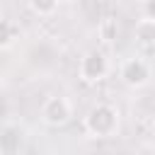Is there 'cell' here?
I'll use <instances>...</instances> for the list:
<instances>
[{"label": "cell", "mask_w": 155, "mask_h": 155, "mask_svg": "<svg viewBox=\"0 0 155 155\" xmlns=\"http://www.w3.org/2000/svg\"><path fill=\"white\" fill-rule=\"evenodd\" d=\"M82 126H85V133L90 138H114L119 133V126H121V114L114 104L99 102L85 114Z\"/></svg>", "instance_id": "1"}, {"label": "cell", "mask_w": 155, "mask_h": 155, "mask_svg": "<svg viewBox=\"0 0 155 155\" xmlns=\"http://www.w3.org/2000/svg\"><path fill=\"white\" fill-rule=\"evenodd\" d=\"M73 119V102L63 94H51L44 99L41 104V121L51 128H58V126H65L68 121Z\"/></svg>", "instance_id": "2"}, {"label": "cell", "mask_w": 155, "mask_h": 155, "mask_svg": "<svg viewBox=\"0 0 155 155\" xmlns=\"http://www.w3.org/2000/svg\"><path fill=\"white\" fill-rule=\"evenodd\" d=\"M119 78H121V82H124L126 87L140 90V87H145V85L150 82L153 70H150V63H148V61H143L140 56H131V58H126V61L121 63Z\"/></svg>", "instance_id": "3"}, {"label": "cell", "mask_w": 155, "mask_h": 155, "mask_svg": "<svg viewBox=\"0 0 155 155\" xmlns=\"http://www.w3.org/2000/svg\"><path fill=\"white\" fill-rule=\"evenodd\" d=\"M78 75H80V80L87 82V85L102 82V80L109 75V61H107V56L99 53V51H87V53L80 58Z\"/></svg>", "instance_id": "4"}, {"label": "cell", "mask_w": 155, "mask_h": 155, "mask_svg": "<svg viewBox=\"0 0 155 155\" xmlns=\"http://www.w3.org/2000/svg\"><path fill=\"white\" fill-rule=\"evenodd\" d=\"M133 39L140 44V46H155V17H148L143 15L136 27H133Z\"/></svg>", "instance_id": "5"}, {"label": "cell", "mask_w": 155, "mask_h": 155, "mask_svg": "<svg viewBox=\"0 0 155 155\" xmlns=\"http://www.w3.org/2000/svg\"><path fill=\"white\" fill-rule=\"evenodd\" d=\"M97 36H99L104 44L116 41V36H119V22H116L114 17H102L99 24H97Z\"/></svg>", "instance_id": "6"}, {"label": "cell", "mask_w": 155, "mask_h": 155, "mask_svg": "<svg viewBox=\"0 0 155 155\" xmlns=\"http://www.w3.org/2000/svg\"><path fill=\"white\" fill-rule=\"evenodd\" d=\"M19 39V24L15 19H2V34H0V46L7 51L17 44Z\"/></svg>", "instance_id": "7"}, {"label": "cell", "mask_w": 155, "mask_h": 155, "mask_svg": "<svg viewBox=\"0 0 155 155\" xmlns=\"http://www.w3.org/2000/svg\"><path fill=\"white\" fill-rule=\"evenodd\" d=\"M58 2H61V0H27L29 10H31L36 17H51V15L58 10Z\"/></svg>", "instance_id": "8"}, {"label": "cell", "mask_w": 155, "mask_h": 155, "mask_svg": "<svg viewBox=\"0 0 155 155\" xmlns=\"http://www.w3.org/2000/svg\"><path fill=\"white\" fill-rule=\"evenodd\" d=\"M145 15L148 17H155V0H148L145 2Z\"/></svg>", "instance_id": "9"}]
</instances>
